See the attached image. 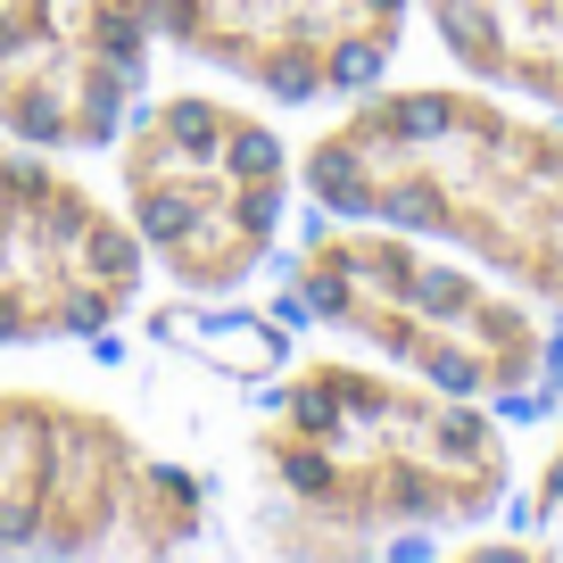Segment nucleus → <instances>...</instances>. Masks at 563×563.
<instances>
[{
  "instance_id": "1",
  "label": "nucleus",
  "mask_w": 563,
  "mask_h": 563,
  "mask_svg": "<svg viewBox=\"0 0 563 563\" xmlns=\"http://www.w3.org/2000/svg\"><path fill=\"white\" fill-rule=\"evenodd\" d=\"M241 464L265 497L257 547L389 555L489 530L522 497V440L489 398L382 365L365 349H290L241 415Z\"/></svg>"
},
{
  "instance_id": "8",
  "label": "nucleus",
  "mask_w": 563,
  "mask_h": 563,
  "mask_svg": "<svg viewBox=\"0 0 563 563\" xmlns=\"http://www.w3.org/2000/svg\"><path fill=\"white\" fill-rule=\"evenodd\" d=\"M158 58V0H0V141L100 158Z\"/></svg>"
},
{
  "instance_id": "9",
  "label": "nucleus",
  "mask_w": 563,
  "mask_h": 563,
  "mask_svg": "<svg viewBox=\"0 0 563 563\" xmlns=\"http://www.w3.org/2000/svg\"><path fill=\"white\" fill-rule=\"evenodd\" d=\"M415 18L456 75L563 117V0H415Z\"/></svg>"
},
{
  "instance_id": "3",
  "label": "nucleus",
  "mask_w": 563,
  "mask_h": 563,
  "mask_svg": "<svg viewBox=\"0 0 563 563\" xmlns=\"http://www.w3.org/2000/svg\"><path fill=\"white\" fill-rule=\"evenodd\" d=\"M274 299L299 332L489 406H530L563 365L555 316L539 299L389 216L316 208L274 265Z\"/></svg>"
},
{
  "instance_id": "2",
  "label": "nucleus",
  "mask_w": 563,
  "mask_h": 563,
  "mask_svg": "<svg viewBox=\"0 0 563 563\" xmlns=\"http://www.w3.org/2000/svg\"><path fill=\"white\" fill-rule=\"evenodd\" d=\"M307 208L389 216L563 316V117L473 75H382L299 141Z\"/></svg>"
},
{
  "instance_id": "5",
  "label": "nucleus",
  "mask_w": 563,
  "mask_h": 563,
  "mask_svg": "<svg viewBox=\"0 0 563 563\" xmlns=\"http://www.w3.org/2000/svg\"><path fill=\"white\" fill-rule=\"evenodd\" d=\"M224 489L84 382L0 373V555L166 563L216 547Z\"/></svg>"
},
{
  "instance_id": "7",
  "label": "nucleus",
  "mask_w": 563,
  "mask_h": 563,
  "mask_svg": "<svg viewBox=\"0 0 563 563\" xmlns=\"http://www.w3.org/2000/svg\"><path fill=\"white\" fill-rule=\"evenodd\" d=\"M415 25V0H158L166 58L299 117L398 75Z\"/></svg>"
},
{
  "instance_id": "6",
  "label": "nucleus",
  "mask_w": 563,
  "mask_h": 563,
  "mask_svg": "<svg viewBox=\"0 0 563 563\" xmlns=\"http://www.w3.org/2000/svg\"><path fill=\"white\" fill-rule=\"evenodd\" d=\"M150 249L67 150L0 141V356L100 349L150 316Z\"/></svg>"
},
{
  "instance_id": "4",
  "label": "nucleus",
  "mask_w": 563,
  "mask_h": 563,
  "mask_svg": "<svg viewBox=\"0 0 563 563\" xmlns=\"http://www.w3.org/2000/svg\"><path fill=\"white\" fill-rule=\"evenodd\" d=\"M100 158L117 208L133 216L141 249H150V274L175 299L232 307L274 282L307 208L299 141L282 108H265L241 84H216V75L150 84Z\"/></svg>"
},
{
  "instance_id": "10",
  "label": "nucleus",
  "mask_w": 563,
  "mask_h": 563,
  "mask_svg": "<svg viewBox=\"0 0 563 563\" xmlns=\"http://www.w3.org/2000/svg\"><path fill=\"white\" fill-rule=\"evenodd\" d=\"M522 522L547 539V555H563V422L539 440V456L522 464Z\"/></svg>"
}]
</instances>
